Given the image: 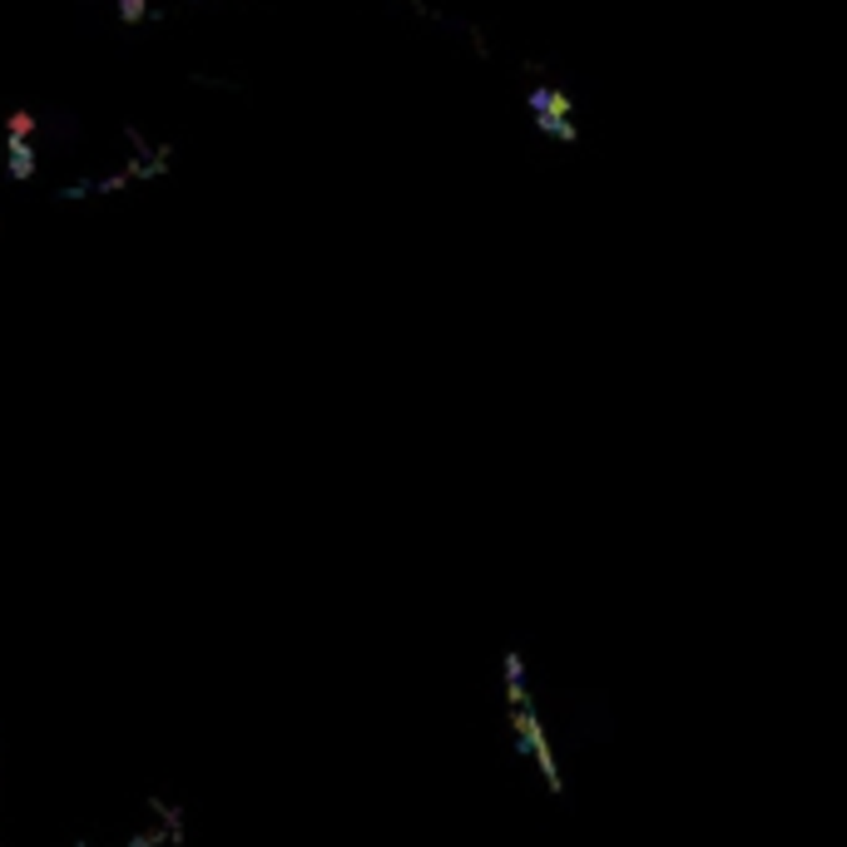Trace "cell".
Segmentation results:
<instances>
[{"mask_svg":"<svg viewBox=\"0 0 847 847\" xmlns=\"http://www.w3.org/2000/svg\"><path fill=\"white\" fill-rule=\"evenodd\" d=\"M30 129H35V114H30V109H20V114H10V144H20V139H25Z\"/></svg>","mask_w":847,"mask_h":847,"instance_id":"6da1fadb","label":"cell"}]
</instances>
